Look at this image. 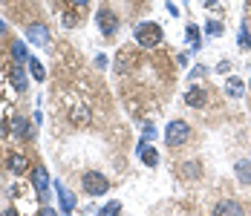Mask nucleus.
I'll list each match as a JSON object with an SVG mask.
<instances>
[{"mask_svg":"<svg viewBox=\"0 0 251 216\" xmlns=\"http://www.w3.org/2000/svg\"><path fill=\"white\" fill-rule=\"evenodd\" d=\"M133 35H136V44H139V47H145V49L159 47V44H162V38H165V35H162V26H159V24H151V21L139 24Z\"/></svg>","mask_w":251,"mask_h":216,"instance_id":"1","label":"nucleus"},{"mask_svg":"<svg viewBox=\"0 0 251 216\" xmlns=\"http://www.w3.org/2000/svg\"><path fill=\"white\" fill-rule=\"evenodd\" d=\"M188 136H191V127L185 121H171L168 130H165V144L168 147H182L188 142Z\"/></svg>","mask_w":251,"mask_h":216,"instance_id":"2","label":"nucleus"},{"mask_svg":"<svg viewBox=\"0 0 251 216\" xmlns=\"http://www.w3.org/2000/svg\"><path fill=\"white\" fill-rule=\"evenodd\" d=\"M107 188H110V179L104 173H96V170L84 173V191L90 196H101V193H107Z\"/></svg>","mask_w":251,"mask_h":216,"instance_id":"3","label":"nucleus"},{"mask_svg":"<svg viewBox=\"0 0 251 216\" xmlns=\"http://www.w3.org/2000/svg\"><path fill=\"white\" fill-rule=\"evenodd\" d=\"M32 182H35L38 199H41V202H47V196H50V173H47L44 168H35V170H32Z\"/></svg>","mask_w":251,"mask_h":216,"instance_id":"4","label":"nucleus"},{"mask_svg":"<svg viewBox=\"0 0 251 216\" xmlns=\"http://www.w3.org/2000/svg\"><path fill=\"white\" fill-rule=\"evenodd\" d=\"M26 41H29V44H38V47H47V44H50V29L44 24L26 26Z\"/></svg>","mask_w":251,"mask_h":216,"instance_id":"5","label":"nucleus"},{"mask_svg":"<svg viewBox=\"0 0 251 216\" xmlns=\"http://www.w3.org/2000/svg\"><path fill=\"white\" fill-rule=\"evenodd\" d=\"M96 21H99V29L104 32V35H107V38H113V35H116V29H119V21H116V15H113L110 9H101Z\"/></svg>","mask_w":251,"mask_h":216,"instance_id":"6","label":"nucleus"},{"mask_svg":"<svg viewBox=\"0 0 251 216\" xmlns=\"http://www.w3.org/2000/svg\"><path fill=\"white\" fill-rule=\"evenodd\" d=\"M214 216H246L243 214V205L234 202V199H223L214 205Z\"/></svg>","mask_w":251,"mask_h":216,"instance_id":"7","label":"nucleus"},{"mask_svg":"<svg viewBox=\"0 0 251 216\" xmlns=\"http://www.w3.org/2000/svg\"><path fill=\"white\" fill-rule=\"evenodd\" d=\"M205 101H208L205 87H191V90L185 93V104H188V107H205Z\"/></svg>","mask_w":251,"mask_h":216,"instance_id":"8","label":"nucleus"},{"mask_svg":"<svg viewBox=\"0 0 251 216\" xmlns=\"http://www.w3.org/2000/svg\"><path fill=\"white\" fill-rule=\"evenodd\" d=\"M55 191H58V202H61V208H64V214H70V211L75 208V196H73V193L67 191V185H61V182L55 185Z\"/></svg>","mask_w":251,"mask_h":216,"instance_id":"9","label":"nucleus"},{"mask_svg":"<svg viewBox=\"0 0 251 216\" xmlns=\"http://www.w3.org/2000/svg\"><path fill=\"white\" fill-rule=\"evenodd\" d=\"M6 162H9V170H12V173H18V176L29 170V162H26V156H21V153H9V159H6Z\"/></svg>","mask_w":251,"mask_h":216,"instance_id":"10","label":"nucleus"},{"mask_svg":"<svg viewBox=\"0 0 251 216\" xmlns=\"http://www.w3.org/2000/svg\"><path fill=\"white\" fill-rule=\"evenodd\" d=\"M9 75H12V87H15L18 93H24V90H26V72H24V64H15Z\"/></svg>","mask_w":251,"mask_h":216,"instance_id":"11","label":"nucleus"},{"mask_svg":"<svg viewBox=\"0 0 251 216\" xmlns=\"http://www.w3.org/2000/svg\"><path fill=\"white\" fill-rule=\"evenodd\" d=\"M234 173H237V179H240L243 185H251V162L249 159H240L237 168H234Z\"/></svg>","mask_w":251,"mask_h":216,"instance_id":"12","label":"nucleus"},{"mask_svg":"<svg viewBox=\"0 0 251 216\" xmlns=\"http://www.w3.org/2000/svg\"><path fill=\"white\" fill-rule=\"evenodd\" d=\"M226 93L231 98H243V93H246V84H243L240 78H228V81H226Z\"/></svg>","mask_w":251,"mask_h":216,"instance_id":"13","label":"nucleus"},{"mask_svg":"<svg viewBox=\"0 0 251 216\" xmlns=\"http://www.w3.org/2000/svg\"><path fill=\"white\" fill-rule=\"evenodd\" d=\"M136 150L142 153V162H145L148 168H156V165H159V153H156V150H151V147H145V144H139Z\"/></svg>","mask_w":251,"mask_h":216,"instance_id":"14","label":"nucleus"},{"mask_svg":"<svg viewBox=\"0 0 251 216\" xmlns=\"http://www.w3.org/2000/svg\"><path fill=\"white\" fill-rule=\"evenodd\" d=\"M12 133H15V136H24V139L32 136V133H29V124H26L21 116H15V119H12Z\"/></svg>","mask_w":251,"mask_h":216,"instance_id":"15","label":"nucleus"},{"mask_svg":"<svg viewBox=\"0 0 251 216\" xmlns=\"http://www.w3.org/2000/svg\"><path fill=\"white\" fill-rule=\"evenodd\" d=\"M26 64H29V70H32V75H35L38 81H44V78H47V70H44V64H41L38 58H29Z\"/></svg>","mask_w":251,"mask_h":216,"instance_id":"16","label":"nucleus"},{"mask_svg":"<svg viewBox=\"0 0 251 216\" xmlns=\"http://www.w3.org/2000/svg\"><path fill=\"white\" fill-rule=\"evenodd\" d=\"M179 173H182V176H188V179H200V165H197V162L182 165V168H179Z\"/></svg>","mask_w":251,"mask_h":216,"instance_id":"17","label":"nucleus"},{"mask_svg":"<svg viewBox=\"0 0 251 216\" xmlns=\"http://www.w3.org/2000/svg\"><path fill=\"white\" fill-rule=\"evenodd\" d=\"M12 55L18 58V64H21V61H29V58H26V44L24 41H15V44H12Z\"/></svg>","mask_w":251,"mask_h":216,"instance_id":"18","label":"nucleus"},{"mask_svg":"<svg viewBox=\"0 0 251 216\" xmlns=\"http://www.w3.org/2000/svg\"><path fill=\"white\" fill-rule=\"evenodd\" d=\"M119 214H122V202H110L99 216H119Z\"/></svg>","mask_w":251,"mask_h":216,"instance_id":"19","label":"nucleus"},{"mask_svg":"<svg viewBox=\"0 0 251 216\" xmlns=\"http://www.w3.org/2000/svg\"><path fill=\"white\" fill-rule=\"evenodd\" d=\"M185 35H188V41H191L194 47L200 44V29H197V26H188V32H185Z\"/></svg>","mask_w":251,"mask_h":216,"instance_id":"20","label":"nucleus"},{"mask_svg":"<svg viewBox=\"0 0 251 216\" xmlns=\"http://www.w3.org/2000/svg\"><path fill=\"white\" fill-rule=\"evenodd\" d=\"M205 32H208V35H220V32H223V26L217 24V21H208V24H205Z\"/></svg>","mask_w":251,"mask_h":216,"instance_id":"21","label":"nucleus"},{"mask_svg":"<svg viewBox=\"0 0 251 216\" xmlns=\"http://www.w3.org/2000/svg\"><path fill=\"white\" fill-rule=\"evenodd\" d=\"M153 136H156V130H153V127H145V133H142V144L148 142V139H153Z\"/></svg>","mask_w":251,"mask_h":216,"instance_id":"22","label":"nucleus"},{"mask_svg":"<svg viewBox=\"0 0 251 216\" xmlns=\"http://www.w3.org/2000/svg\"><path fill=\"white\" fill-rule=\"evenodd\" d=\"M200 75H205V67H197V70L191 72V78H200Z\"/></svg>","mask_w":251,"mask_h":216,"instance_id":"23","label":"nucleus"},{"mask_svg":"<svg viewBox=\"0 0 251 216\" xmlns=\"http://www.w3.org/2000/svg\"><path fill=\"white\" fill-rule=\"evenodd\" d=\"M41 216H58V214H55L52 208H41Z\"/></svg>","mask_w":251,"mask_h":216,"instance_id":"24","label":"nucleus"},{"mask_svg":"<svg viewBox=\"0 0 251 216\" xmlns=\"http://www.w3.org/2000/svg\"><path fill=\"white\" fill-rule=\"evenodd\" d=\"M0 216H18V211H15V208H9V211H3Z\"/></svg>","mask_w":251,"mask_h":216,"instance_id":"25","label":"nucleus"},{"mask_svg":"<svg viewBox=\"0 0 251 216\" xmlns=\"http://www.w3.org/2000/svg\"><path fill=\"white\" fill-rule=\"evenodd\" d=\"M3 32H6V24H3V21H0V35H3Z\"/></svg>","mask_w":251,"mask_h":216,"instance_id":"26","label":"nucleus"},{"mask_svg":"<svg viewBox=\"0 0 251 216\" xmlns=\"http://www.w3.org/2000/svg\"><path fill=\"white\" fill-rule=\"evenodd\" d=\"M73 3H75V6H84V3H87V0H73Z\"/></svg>","mask_w":251,"mask_h":216,"instance_id":"27","label":"nucleus"},{"mask_svg":"<svg viewBox=\"0 0 251 216\" xmlns=\"http://www.w3.org/2000/svg\"><path fill=\"white\" fill-rule=\"evenodd\" d=\"M0 133H6V127H3V124H0Z\"/></svg>","mask_w":251,"mask_h":216,"instance_id":"28","label":"nucleus"},{"mask_svg":"<svg viewBox=\"0 0 251 216\" xmlns=\"http://www.w3.org/2000/svg\"><path fill=\"white\" fill-rule=\"evenodd\" d=\"M67 216H70V214H67Z\"/></svg>","mask_w":251,"mask_h":216,"instance_id":"29","label":"nucleus"}]
</instances>
